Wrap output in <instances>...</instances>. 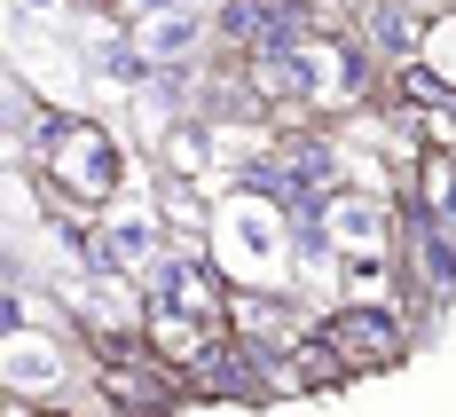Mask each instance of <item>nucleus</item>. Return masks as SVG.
Masks as SVG:
<instances>
[{
  "instance_id": "nucleus-1",
  "label": "nucleus",
  "mask_w": 456,
  "mask_h": 417,
  "mask_svg": "<svg viewBox=\"0 0 456 417\" xmlns=\"http://www.w3.org/2000/svg\"><path fill=\"white\" fill-rule=\"evenodd\" d=\"M55 182H71L79 205L110 197V182H118V150H110V135L87 127V119H71V127L55 135Z\"/></svg>"
},
{
  "instance_id": "nucleus-2",
  "label": "nucleus",
  "mask_w": 456,
  "mask_h": 417,
  "mask_svg": "<svg viewBox=\"0 0 456 417\" xmlns=\"http://www.w3.org/2000/svg\"><path fill=\"white\" fill-rule=\"evenodd\" d=\"M322 347H330L346 371H370V363H394V355H402V331L386 323V315H370V307H354V315H338V323L322 331Z\"/></svg>"
},
{
  "instance_id": "nucleus-3",
  "label": "nucleus",
  "mask_w": 456,
  "mask_h": 417,
  "mask_svg": "<svg viewBox=\"0 0 456 417\" xmlns=\"http://www.w3.org/2000/svg\"><path fill=\"white\" fill-rule=\"evenodd\" d=\"M110 394L134 402V410H158L166 402V378H150V355H134V347L110 339Z\"/></svg>"
}]
</instances>
